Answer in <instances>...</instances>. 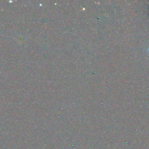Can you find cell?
<instances>
[{"label":"cell","instance_id":"cell-1","mask_svg":"<svg viewBox=\"0 0 149 149\" xmlns=\"http://www.w3.org/2000/svg\"><path fill=\"white\" fill-rule=\"evenodd\" d=\"M148 52H149V48H148Z\"/></svg>","mask_w":149,"mask_h":149}]
</instances>
